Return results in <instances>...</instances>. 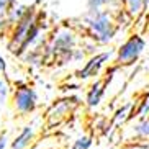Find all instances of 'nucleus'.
Masks as SVG:
<instances>
[{
	"instance_id": "1",
	"label": "nucleus",
	"mask_w": 149,
	"mask_h": 149,
	"mask_svg": "<svg viewBox=\"0 0 149 149\" xmlns=\"http://www.w3.org/2000/svg\"><path fill=\"white\" fill-rule=\"evenodd\" d=\"M85 26L93 43L97 44H108L116 35V22L111 17L110 10H100L95 13H85L84 17Z\"/></svg>"
},
{
	"instance_id": "2",
	"label": "nucleus",
	"mask_w": 149,
	"mask_h": 149,
	"mask_svg": "<svg viewBox=\"0 0 149 149\" xmlns=\"http://www.w3.org/2000/svg\"><path fill=\"white\" fill-rule=\"evenodd\" d=\"M38 22V12H36L35 7H26V12L20 18V22L12 28V35H10V43L8 48L12 53L20 54L22 53V46L26 40L28 33H30L31 26Z\"/></svg>"
},
{
	"instance_id": "3",
	"label": "nucleus",
	"mask_w": 149,
	"mask_h": 149,
	"mask_svg": "<svg viewBox=\"0 0 149 149\" xmlns=\"http://www.w3.org/2000/svg\"><path fill=\"white\" fill-rule=\"evenodd\" d=\"M77 44V36L69 28H59L54 33L51 44L48 46V53L56 57H61L62 61H70V54L75 49Z\"/></svg>"
},
{
	"instance_id": "4",
	"label": "nucleus",
	"mask_w": 149,
	"mask_h": 149,
	"mask_svg": "<svg viewBox=\"0 0 149 149\" xmlns=\"http://www.w3.org/2000/svg\"><path fill=\"white\" fill-rule=\"evenodd\" d=\"M144 48H146L144 38L139 36V35H131L118 49H116L115 62H116L118 66H128V64H133L134 61L139 59V56L143 54Z\"/></svg>"
},
{
	"instance_id": "5",
	"label": "nucleus",
	"mask_w": 149,
	"mask_h": 149,
	"mask_svg": "<svg viewBox=\"0 0 149 149\" xmlns=\"http://www.w3.org/2000/svg\"><path fill=\"white\" fill-rule=\"evenodd\" d=\"M36 102H38V95H36L35 88L28 87V85L17 88L13 93V107L22 115L31 113L36 108Z\"/></svg>"
},
{
	"instance_id": "6",
	"label": "nucleus",
	"mask_w": 149,
	"mask_h": 149,
	"mask_svg": "<svg viewBox=\"0 0 149 149\" xmlns=\"http://www.w3.org/2000/svg\"><path fill=\"white\" fill-rule=\"evenodd\" d=\"M111 51H105V53H98V54H93L87 59V62L84 64V67L80 70H77V79L80 80H85L88 77H95L98 72L102 70V67L107 64V61H110L111 57Z\"/></svg>"
},
{
	"instance_id": "7",
	"label": "nucleus",
	"mask_w": 149,
	"mask_h": 149,
	"mask_svg": "<svg viewBox=\"0 0 149 149\" xmlns=\"http://www.w3.org/2000/svg\"><path fill=\"white\" fill-rule=\"evenodd\" d=\"M125 12L131 18H139L149 7V0H123Z\"/></svg>"
},
{
	"instance_id": "8",
	"label": "nucleus",
	"mask_w": 149,
	"mask_h": 149,
	"mask_svg": "<svg viewBox=\"0 0 149 149\" xmlns=\"http://www.w3.org/2000/svg\"><path fill=\"white\" fill-rule=\"evenodd\" d=\"M105 93V80H95L92 84L90 90L87 92V105L88 107H97L102 102V97Z\"/></svg>"
},
{
	"instance_id": "9",
	"label": "nucleus",
	"mask_w": 149,
	"mask_h": 149,
	"mask_svg": "<svg viewBox=\"0 0 149 149\" xmlns=\"http://www.w3.org/2000/svg\"><path fill=\"white\" fill-rule=\"evenodd\" d=\"M33 136H35V128L33 126H25L22 131H20V134L12 141L10 149H25L28 144H30V141L33 139Z\"/></svg>"
},
{
	"instance_id": "10",
	"label": "nucleus",
	"mask_w": 149,
	"mask_h": 149,
	"mask_svg": "<svg viewBox=\"0 0 149 149\" xmlns=\"http://www.w3.org/2000/svg\"><path fill=\"white\" fill-rule=\"evenodd\" d=\"M25 12H26V5H22V3H17V2H15V3L8 8V12L5 13V22H7V26L13 28L15 25L20 22V18L25 15Z\"/></svg>"
},
{
	"instance_id": "11",
	"label": "nucleus",
	"mask_w": 149,
	"mask_h": 149,
	"mask_svg": "<svg viewBox=\"0 0 149 149\" xmlns=\"http://www.w3.org/2000/svg\"><path fill=\"white\" fill-rule=\"evenodd\" d=\"M134 133L138 136H141V138H149V118L138 123L134 126Z\"/></svg>"
},
{
	"instance_id": "12",
	"label": "nucleus",
	"mask_w": 149,
	"mask_h": 149,
	"mask_svg": "<svg viewBox=\"0 0 149 149\" xmlns=\"http://www.w3.org/2000/svg\"><path fill=\"white\" fill-rule=\"evenodd\" d=\"M108 3V0H88L87 3V13H95L103 10V7Z\"/></svg>"
},
{
	"instance_id": "13",
	"label": "nucleus",
	"mask_w": 149,
	"mask_h": 149,
	"mask_svg": "<svg viewBox=\"0 0 149 149\" xmlns=\"http://www.w3.org/2000/svg\"><path fill=\"white\" fill-rule=\"evenodd\" d=\"M90 146H92V138L90 136H82V138L74 141L72 149H88Z\"/></svg>"
},
{
	"instance_id": "14",
	"label": "nucleus",
	"mask_w": 149,
	"mask_h": 149,
	"mask_svg": "<svg viewBox=\"0 0 149 149\" xmlns=\"http://www.w3.org/2000/svg\"><path fill=\"white\" fill-rule=\"evenodd\" d=\"M148 115H149V95H146L143 98V102H139V108H138L134 116H143L144 118Z\"/></svg>"
},
{
	"instance_id": "15",
	"label": "nucleus",
	"mask_w": 149,
	"mask_h": 149,
	"mask_svg": "<svg viewBox=\"0 0 149 149\" xmlns=\"http://www.w3.org/2000/svg\"><path fill=\"white\" fill-rule=\"evenodd\" d=\"M8 92H10L8 84L5 82L3 79H0V103H3V100L8 97Z\"/></svg>"
},
{
	"instance_id": "16",
	"label": "nucleus",
	"mask_w": 149,
	"mask_h": 149,
	"mask_svg": "<svg viewBox=\"0 0 149 149\" xmlns=\"http://www.w3.org/2000/svg\"><path fill=\"white\" fill-rule=\"evenodd\" d=\"M17 0H0V17H5V13L8 12V8L15 3Z\"/></svg>"
},
{
	"instance_id": "17",
	"label": "nucleus",
	"mask_w": 149,
	"mask_h": 149,
	"mask_svg": "<svg viewBox=\"0 0 149 149\" xmlns=\"http://www.w3.org/2000/svg\"><path fill=\"white\" fill-rule=\"evenodd\" d=\"M7 146H8V138L5 133H2L0 134V149H7Z\"/></svg>"
},
{
	"instance_id": "18",
	"label": "nucleus",
	"mask_w": 149,
	"mask_h": 149,
	"mask_svg": "<svg viewBox=\"0 0 149 149\" xmlns=\"http://www.w3.org/2000/svg\"><path fill=\"white\" fill-rule=\"evenodd\" d=\"M5 67H7V62H5V59H3V57L0 56V74H2V72L5 70Z\"/></svg>"
},
{
	"instance_id": "19",
	"label": "nucleus",
	"mask_w": 149,
	"mask_h": 149,
	"mask_svg": "<svg viewBox=\"0 0 149 149\" xmlns=\"http://www.w3.org/2000/svg\"><path fill=\"white\" fill-rule=\"evenodd\" d=\"M128 149H146V148H143V146H131V148H128Z\"/></svg>"
}]
</instances>
